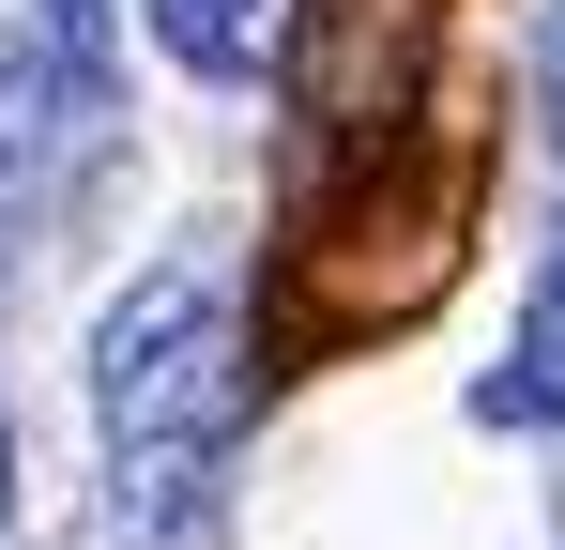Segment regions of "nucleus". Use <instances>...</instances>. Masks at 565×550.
Listing matches in <instances>:
<instances>
[{
  "label": "nucleus",
  "mask_w": 565,
  "mask_h": 550,
  "mask_svg": "<svg viewBox=\"0 0 565 550\" xmlns=\"http://www.w3.org/2000/svg\"><path fill=\"white\" fill-rule=\"evenodd\" d=\"M93 429H107V489L138 550H199L214 536V474L245 429V321L214 275H138L93 321Z\"/></svg>",
  "instance_id": "obj_1"
},
{
  "label": "nucleus",
  "mask_w": 565,
  "mask_h": 550,
  "mask_svg": "<svg viewBox=\"0 0 565 550\" xmlns=\"http://www.w3.org/2000/svg\"><path fill=\"white\" fill-rule=\"evenodd\" d=\"M107 123H122V107H107V77L62 46V31H46V46H0V230H31L62 183L93 169Z\"/></svg>",
  "instance_id": "obj_2"
},
{
  "label": "nucleus",
  "mask_w": 565,
  "mask_h": 550,
  "mask_svg": "<svg viewBox=\"0 0 565 550\" xmlns=\"http://www.w3.org/2000/svg\"><path fill=\"white\" fill-rule=\"evenodd\" d=\"M153 46L184 77H260L290 46V0H153Z\"/></svg>",
  "instance_id": "obj_3"
},
{
  "label": "nucleus",
  "mask_w": 565,
  "mask_h": 550,
  "mask_svg": "<svg viewBox=\"0 0 565 550\" xmlns=\"http://www.w3.org/2000/svg\"><path fill=\"white\" fill-rule=\"evenodd\" d=\"M489 413H504V429H565V245H551V275H535V321H520V367L489 382Z\"/></svg>",
  "instance_id": "obj_4"
},
{
  "label": "nucleus",
  "mask_w": 565,
  "mask_h": 550,
  "mask_svg": "<svg viewBox=\"0 0 565 550\" xmlns=\"http://www.w3.org/2000/svg\"><path fill=\"white\" fill-rule=\"evenodd\" d=\"M535 107H551V154H565V0H551V31H535Z\"/></svg>",
  "instance_id": "obj_5"
},
{
  "label": "nucleus",
  "mask_w": 565,
  "mask_h": 550,
  "mask_svg": "<svg viewBox=\"0 0 565 550\" xmlns=\"http://www.w3.org/2000/svg\"><path fill=\"white\" fill-rule=\"evenodd\" d=\"M46 31H62V46L93 62V46H107V0H46Z\"/></svg>",
  "instance_id": "obj_6"
},
{
  "label": "nucleus",
  "mask_w": 565,
  "mask_h": 550,
  "mask_svg": "<svg viewBox=\"0 0 565 550\" xmlns=\"http://www.w3.org/2000/svg\"><path fill=\"white\" fill-rule=\"evenodd\" d=\"M0 489H15V429H0Z\"/></svg>",
  "instance_id": "obj_7"
}]
</instances>
